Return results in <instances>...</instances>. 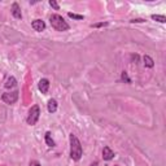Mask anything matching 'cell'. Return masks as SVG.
<instances>
[{
  "instance_id": "19",
  "label": "cell",
  "mask_w": 166,
  "mask_h": 166,
  "mask_svg": "<svg viewBox=\"0 0 166 166\" xmlns=\"http://www.w3.org/2000/svg\"><path fill=\"white\" fill-rule=\"evenodd\" d=\"M145 19H142V18H135V19H131V22L132 24H135V22H144Z\"/></svg>"
},
{
  "instance_id": "15",
  "label": "cell",
  "mask_w": 166,
  "mask_h": 166,
  "mask_svg": "<svg viewBox=\"0 0 166 166\" xmlns=\"http://www.w3.org/2000/svg\"><path fill=\"white\" fill-rule=\"evenodd\" d=\"M68 16L70 17V18H73V19H83V16L82 14H75V13H68Z\"/></svg>"
},
{
  "instance_id": "3",
  "label": "cell",
  "mask_w": 166,
  "mask_h": 166,
  "mask_svg": "<svg viewBox=\"0 0 166 166\" xmlns=\"http://www.w3.org/2000/svg\"><path fill=\"white\" fill-rule=\"evenodd\" d=\"M39 116H40V109H39L38 105H33L31 109L29 110V116H27V123L31 126L36 125L39 120Z\"/></svg>"
},
{
  "instance_id": "7",
  "label": "cell",
  "mask_w": 166,
  "mask_h": 166,
  "mask_svg": "<svg viewBox=\"0 0 166 166\" xmlns=\"http://www.w3.org/2000/svg\"><path fill=\"white\" fill-rule=\"evenodd\" d=\"M12 14H13L14 18L17 19H21L22 18V13H21V8L17 3H13L12 4Z\"/></svg>"
},
{
  "instance_id": "12",
  "label": "cell",
  "mask_w": 166,
  "mask_h": 166,
  "mask_svg": "<svg viewBox=\"0 0 166 166\" xmlns=\"http://www.w3.org/2000/svg\"><path fill=\"white\" fill-rule=\"evenodd\" d=\"M46 143H47L48 147H54V142H53V139L51 138V132H49V131H47V132H46Z\"/></svg>"
},
{
  "instance_id": "13",
  "label": "cell",
  "mask_w": 166,
  "mask_h": 166,
  "mask_svg": "<svg viewBox=\"0 0 166 166\" xmlns=\"http://www.w3.org/2000/svg\"><path fill=\"white\" fill-rule=\"evenodd\" d=\"M152 19L161 22V24H165V22H166L165 16H162V14H153V16H152Z\"/></svg>"
},
{
  "instance_id": "6",
  "label": "cell",
  "mask_w": 166,
  "mask_h": 166,
  "mask_svg": "<svg viewBox=\"0 0 166 166\" xmlns=\"http://www.w3.org/2000/svg\"><path fill=\"white\" fill-rule=\"evenodd\" d=\"M31 26H33V29L35 31H38V33H40V31H43L44 29H46V24H44V21H42V19H35V21H33Z\"/></svg>"
},
{
  "instance_id": "4",
  "label": "cell",
  "mask_w": 166,
  "mask_h": 166,
  "mask_svg": "<svg viewBox=\"0 0 166 166\" xmlns=\"http://www.w3.org/2000/svg\"><path fill=\"white\" fill-rule=\"evenodd\" d=\"M3 101L5 104H14L18 100V91H13V92H5L1 96Z\"/></svg>"
},
{
  "instance_id": "10",
  "label": "cell",
  "mask_w": 166,
  "mask_h": 166,
  "mask_svg": "<svg viewBox=\"0 0 166 166\" xmlns=\"http://www.w3.org/2000/svg\"><path fill=\"white\" fill-rule=\"evenodd\" d=\"M143 60H144V65L147 66V68H153V65H155V61H153V58L151 57V56L145 54L144 57H143Z\"/></svg>"
},
{
  "instance_id": "9",
  "label": "cell",
  "mask_w": 166,
  "mask_h": 166,
  "mask_svg": "<svg viewBox=\"0 0 166 166\" xmlns=\"http://www.w3.org/2000/svg\"><path fill=\"white\" fill-rule=\"evenodd\" d=\"M57 110V101L54 100V99H51L48 101V112L49 113H54Z\"/></svg>"
},
{
  "instance_id": "8",
  "label": "cell",
  "mask_w": 166,
  "mask_h": 166,
  "mask_svg": "<svg viewBox=\"0 0 166 166\" xmlns=\"http://www.w3.org/2000/svg\"><path fill=\"white\" fill-rule=\"evenodd\" d=\"M113 157H114V152H113L109 147H104V149H103V158L104 160L110 161Z\"/></svg>"
},
{
  "instance_id": "18",
  "label": "cell",
  "mask_w": 166,
  "mask_h": 166,
  "mask_svg": "<svg viewBox=\"0 0 166 166\" xmlns=\"http://www.w3.org/2000/svg\"><path fill=\"white\" fill-rule=\"evenodd\" d=\"M29 166H42V165L39 163V161H35V160H34V161H31Z\"/></svg>"
},
{
  "instance_id": "16",
  "label": "cell",
  "mask_w": 166,
  "mask_h": 166,
  "mask_svg": "<svg viewBox=\"0 0 166 166\" xmlns=\"http://www.w3.org/2000/svg\"><path fill=\"white\" fill-rule=\"evenodd\" d=\"M49 5L52 7V8H54L56 11H58L60 9V5H58L57 1H54V0H49Z\"/></svg>"
},
{
  "instance_id": "14",
  "label": "cell",
  "mask_w": 166,
  "mask_h": 166,
  "mask_svg": "<svg viewBox=\"0 0 166 166\" xmlns=\"http://www.w3.org/2000/svg\"><path fill=\"white\" fill-rule=\"evenodd\" d=\"M121 79H122L123 82H126V83H131V79L128 78V75H127L126 71H122V74H121Z\"/></svg>"
},
{
  "instance_id": "11",
  "label": "cell",
  "mask_w": 166,
  "mask_h": 166,
  "mask_svg": "<svg viewBox=\"0 0 166 166\" xmlns=\"http://www.w3.org/2000/svg\"><path fill=\"white\" fill-rule=\"evenodd\" d=\"M16 85H17L16 78H14V77H9V78L7 79V82H5V88H12V87H14Z\"/></svg>"
},
{
  "instance_id": "5",
  "label": "cell",
  "mask_w": 166,
  "mask_h": 166,
  "mask_svg": "<svg viewBox=\"0 0 166 166\" xmlns=\"http://www.w3.org/2000/svg\"><path fill=\"white\" fill-rule=\"evenodd\" d=\"M38 88L42 93H47L48 92V88H49V81L47 78H43L39 81V85H38Z\"/></svg>"
},
{
  "instance_id": "20",
  "label": "cell",
  "mask_w": 166,
  "mask_h": 166,
  "mask_svg": "<svg viewBox=\"0 0 166 166\" xmlns=\"http://www.w3.org/2000/svg\"><path fill=\"white\" fill-rule=\"evenodd\" d=\"M91 166H99V163H97V162H93V163H92V165H91Z\"/></svg>"
},
{
  "instance_id": "17",
  "label": "cell",
  "mask_w": 166,
  "mask_h": 166,
  "mask_svg": "<svg viewBox=\"0 0 166 166\" xmlns=\"http://www.w3.org/2000/svg\"><path fill=\"white\" fill-rule=\"evenodd\" d=\"M104 26H108V22H99V24L91 25V27H95V29H97V27H104Z\"/></svg>"
},
{
  "instance_id": "2",
  "label": "cell",
  "mask_w": 166,
  "mask_h": 166,
  "mask_svg": "<svg viewBox=\"0 0 166 166\" xmlns=\"http://www.w3.org/2000/svg\"><path fill=\"white\" fill-rule=\"evenodd\" d=\"M49 22H51V26L53 27L56 31L69 30V25L66 24V21L63 18V16H60V14H52V16L49 17Z\"/></svg>"
},
{
  "instance_id": "1",
  "label": "cell",
  "mask_w": 166,
  "mask_h": 166,
  "mask_svg": "<svg viewBox=\"0 0 166 166\" xmlns=\"http://www.w3.org/2000/svg\"><path fill=\"white\" fill-rule=\"evenodd\" d=\"M83 155V151H82V145L79 139L75 135L71 134L70 135V157L74 161H79Z\"/></svg>"
},
{
  "instance_id": "21",
  "label": "cell",
  "mask_w": 166,
  "mask_h": 166,
  "mask_svg": "<svg viewBox=\"0 0 166 166\" xmlns=\"http://www.w3.org/2000/svg\"><path fill=\"white\" fill-rule=\"evenodd\" d=\"M116 166H117V165H116Z\"/></svg>"
}]
</instances>
